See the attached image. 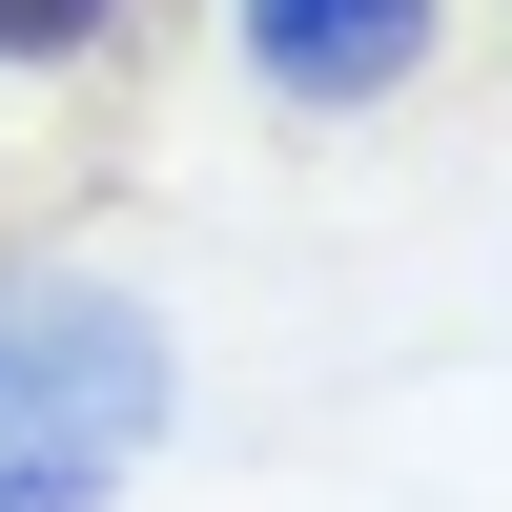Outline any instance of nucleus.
<instances>
[{
	"label": "nucleus",
	"instance_id": "obj_1",
	"mask_svg": "<svg viewBox=\"0 0 512 512\" xmlns=\"http://www.w3.org/2000/svg\"><path fill=\"white\" fill-rule=\"evenodd\" d=\"M164 410H185V369H164V328L103 267H0V431H82V451L144 472Z\"/></svg>",
	"mask_w": 512,
	"mask_h": 512
},
{
	"label": "nucleus",
	"instance_id": "obj_3",
	"mask_svg": "<svg viewBox=\"0 0 512 512\" xmlns=\"http://www.w3.org/2000/svg\"><path fill=\"white\" fill-rule=\"evenodd\" d=\"M123 492V451H82V431H0V512H103Z\"/></svg>",
	"mask_w": 512,
	"mask_h": 512
},
{
	"label": "nucleus",
	"instance_id": "obj_4",
	"mask_svg": "<svg viewBox=\"0 0 512 512\" xmlns=\"http://www.w3.org/2000/svg\"><path fill=\"white\" fill-rule=\"evenodd\" d=\"M82 41H123V0H0V62H82Z\"/></svg>",
	"mask_w": 512,
	"mask_h": 512
},
{
	"label": "nucleus",
	"instance_id": "obj_2",
	"mask_svg": "<svg viewBox=\"0 0 512 512\" xmlns=\"http://www.w3.org/2000/svg\"><path fill=\"white\" fill-rule=\"evenodd\" d=\"M431 41H451V0H226V62L287 123H390L431 82Z\"/></svg>",
	"mask_w": 512,
	"mask_h": 512
}]
</instances>
